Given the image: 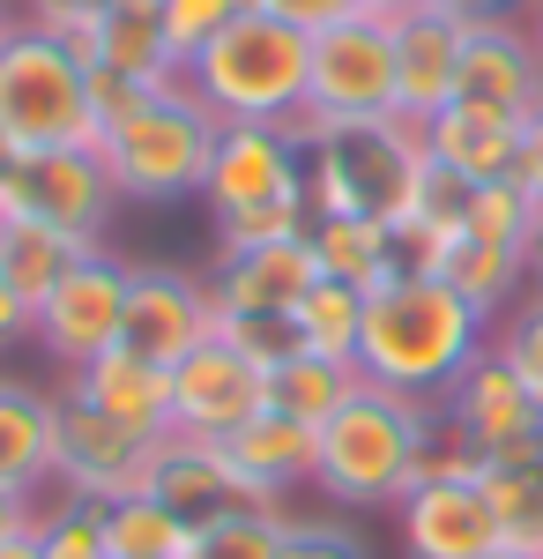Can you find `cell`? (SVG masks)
Segmentation results:
<instances>
[{"instance_id":"5bb4252c","label":"cell","mask_w":543,"mask_h":559,"mask_svg":"<svg viewBox=\"0 0 543 559\" xmlns=\"http://www.w3.org/2000/svg\"><path fill=\"white\" fill-rule=\"evenodd\" d=\"M402 552L410 559H492L506 552L499 508L484 500V477H432L402 492Z\"/></svg>"},{"instance_id":"7dc6e473","label":"cell","mask_w":543,"mask_h":559,"mask_svg":"<svg viewBox=\"0 0 543 559\" xmlns=\"http://www.w3.org/2000/svg\"><path fill=\"white\" fill-rule=\"evenodd\" d=\"M0 559H45L38 552V530H31V537H8V545H0Z\"/></svg>"},{"instance_id":"3957f363","label":"cell","mask_w":543,"mask_h":559,"mask_svg":"<svg viewBox=\"0 0 543 559\" xmlns=\"http://www.w3.org/2000/svg\"><path fill=\"white\" fill-rule=\"evenodd\" d=\"M432 426H439V403L387 395V388L365 381L313 432V485L335 508H402V492L418 485Z\"/></svg>"},{"instance_id":"9a60e30c","label":"cell","mask_w":543,"mask_h":559,"mask_svg":"<svg viewBox=\"0 0 543 559\" xmlns=\"http://www.w3.org/2000/svg\"><path fill=\"white\" fill-rule=\"evenodd\" d=\"M305 194V150L283 128H224L216 134V165H209V224L239 210H268V202H291Z\"/></svg>"},{"instance_id":"d6986e66","label":"cell","mask_w":543,"mask_h":559,"mask_svg":"<svg viewBox=\"0 0 543 559\" xmlns=\"http://www.w3.org/2000/svg\"><path fill=\"white\" fill-rule=\"evenodd\" d=\"M68 395L89 403L97 418H112V426L142 432V440H171V366L157 358H134V350H105V358H89L68 373Z\"/></svg>"},{"instance_id":"8fae6325","label":"cell","mask_w":543,"mask_h":559,"mask_svg":"<svg viewBox=\"0 0 543 559\" xmlns=\"http://www.w3.org/2000/svg\"><path fill=\"white\" fill-rule=\"evenodd\" d=\"M0 202H8V216H38V224H60V231L105 239V216L120 202V187H112L97 150H45V157H8L0 165Z\"/></svg>"},{"instance_id":"ffe728a7","label":"cell","mask_w":543,"mask_h":559,"mask_svg":"<svg viewBox=\"0 0 543 559\" xmlns=\"http://www.w3.org/2000/svg\"><path fill=\"white\" fill-rule=\"evenodd\" d=\"M313 284H321V261H313L305 239L253 247V254H216V269H209L216 313H291Z\"/></svg>"},{"instance_id":"ba28073f","label":"cell","mask_w":543,"mask_h":559,"mask_svg":"<svg viewBox=\"0 0 543 559\" xmlns=\"http://www.w3.org/2000/svg\"><path fill=\"white\" fill-rule=\"evenodd\" d=\"M313 120H379L395 112V15H350L313 38L305 105Z\"/></svg>"},{"instance_id":"7bdbcfd3","label":"cell","mask_w":543,"mask_h":559,"mask_svg":"<svg viewBox=\"0 0 543 559\" xmlns=\"http://www.w3.org/2000/svg\"><path fill=\"white\" fill-rule=\"evenodd\" d=\"M514 187H521V194H529V202L543 210V112H529V120H521V157H514Z\"/></svg>"},{"instance_id":"f1b7e54d","label":"cell","mask_w":543,"mask_h":559,"mask_svg":"<svg viewBox=\"0 0 543 559\" xmlns=\"http://www.w3.org/2000/svg\"><path fill=\"white\" fill-rule=\"evenodd\" d=\"M239 463H246L268 492H291V485H313V426H298L283 411H261L253 426H239L224 440Z\"/></svg>"},{"instance_id":"bcb514c9","label":"cell","mask_w":543,"mask_h":559,"mask_svg":"<svg viewBox=\"0 0 543 559\" xmlns=\"http://www.w3.org/2000/svg\"><path fill=\"white\" fill-rule=\"evenodd\" d=\"M439 8H455L461 23H499V15H514V8H529V0H439Z\"/></svg>"},{"instance_id":"2e32d148","label":"cell","mask_w":543,"mask_h":559,"mask_svg":"<svg viewBox=\"0 0 543 559\" xmlns=\"http://www.w3.org/2000/svg\"><path fill=\"white\" fill-rule=\"evenodd\" d=\"M461 105H484V112H506V120H529L543 112V60L529 45V23H469L461 31Z\"/></svg>"},{"instance_id":"9c48e42d","label":"cell","mask_w":543,"mask_h":559,"mask_svg":"<svg viewBox=\"0 0 543 559\" xmlns=\"http://www.w3.org/2000/svg\"><path fill=\"white\" fill-rule=\"evenodd\" d=\"M126 269L112 247H97L83 269H68L52 292L38 299V336L31 344L52 350L68 373L89 366V358H105V350H120V321H126Z\"/></svg>"},{"instance_id":"db71d44e","label":"cell","mask_w":543,"mask_h":559,"mask_svg":"<svg viewBox=\"0 0 543 559\" xmlns=\"http://www.w3.org/2000/svg\"><path fill=\"white\" fill-rule=\"evenodd\" d=\"M492 559H529V552H492Z\"/></svg>"},{"instance_id":"8d00e7d4","label":"cell","mask_w":543,"mask_h":559,"mask_svg":"<svg viewBox=\"0 0 543 559\" xmlns=\"http://www.w3.org/2000/svg\"><path fill=\"white\" fill-rule=\"evenodd\" d=\"M492 350H499L506 366L521 373V388L543 403V292H529L514 313H499V321H492Z\"/></svg>"},{"instance_id":"6da1fadb","label":"cell","mask_w":543,"mask_h":559,"mask_svg":"<svg viewBox=\"0 0 543 559\" xmlns=\"http://www.w3.org/2000/svg\"><path fill=\"white\" fill-rule=\"evenodd\" d=\"M492 350V321L461 299L447 276H387L365 299L358 373L387 395L447 403V388Z\"/></svg>"},{"instance_id":"44dd1931","label":"cell","mask_w":543,"mask_h":559,"mask_svg":"<svg viewBox=\"0 0 543 559\" xmlns=\"http://www.w3.org/2000/svg\"><path fill=\"white\" fill-rule=\"evenodd\" d=\"M424 157L439 173L469 179V187H492V179H514V157H521V120L506 112H484V105H439L424 120Z\"/></svg>"},{"instance_id":"7c38bea8","label":"cell","mask_w":543,"mask_h":559,"mask_svg":"<svg viewBox=\"0 0 543 559\" xmlns=\"http://www.w3.org/2000/svg\"><path fill=\"white\" fill-rule=\"evenodd\" d=\"M171 515L186 530H209V522H239V515H283V492H268L261 477L216 448V440H165V463H157V485Z\"/></svg>"},{"instance_id":"d4e9b609","label":"cell","mask_w":543,"mask_h":559,"mask_svg":"<svg viewBox=\"0 0 543 559\" xmlns=\"http://www.w3.org/2000/svg\"><path fill=\"white\" fill-rule=\"evenodd\" d=\"M439 276H447L484 321H499V313H514L521 292H529V247H499V239L455 231V247H447V269H439Z\"/></svg>"},{"instance_id":"277c9868","label":"cell","mask_w":543,"mask_h":559,"mask_svg":"<svg viewBox=\"0 0 543 559\" xmlns=\"http://www.w3.org/2000/svg\"><path fill=\"white\" fill-rule=\"evenodd\" d=\"M305 75H313V38L291 31L283 15H268V8H246L179 83L224 128H283L305 105Z\"/></svg>"},{"instance_id":"74e56055","label":"cell","mask_w":543,"mask_h":559,"mask_svg":"<svg viewBox=\"0 0 543 559\" xmlns=\"http://www.w3.org/2000/svg\"><path fill=\"white\" fill-rule=\"evenodd\" d=\"M276 545H283V515H239L194 530L186 559H276Z\"/></svg>"},{"instance_id":"e0dca14e","label":"cell","mask_w":543,"mask_h":559,"mask_svg":"<svg viewBox=\"0 0 543 559\" xmlns=\"http://www.w3.org/2000/svg\"><path fill=\"white\" fill-rule=\"evenodd\" d=\"M439 411H447V426H455L484 463L506 455V448H529V440H536V418H543V403L521 388V373L506 366L499 350H484V358L447 388V403H439Z\"/></svg>"},{"instance_id":"681fc988","label":"cell","mask_w":543,"mask_h":559,"mask_svg":"<svg viewBox=\"0 0 543 559\" xmlns=\"http://www.w3.org/2000/svg\"><path fill=\"white\" fill-rule=\"evenodd\" d=\"M373 15H410V8H432V0H365Z\"/></svg>"},{"instance_id":"f5cc1de1","label":"cell","mask_w":543,"mask_h":559,"mask_svg":"<svg viewBox=\"0 0 543 559\" xmlns=\"http://www.w3.org/2000/svg\"><path fill=\"white\" fill-rule=\"evenodd\" d=\"M8 224H15V216H8V210H0V254H8Z\"/></svg>"},{"instance_id":"cb8c5ba5","label":"cell","mask_w":543,"mask_h":559,"mask_svg":"<svg viewBox=\"0 0 543 559\" xmlns=\"http://www.w3.org/2000/svg\"><path fill=\"white\" fill-rule=\"evenodd\" d=\"M305 247H313L328 284H350L365 299L395 276V224H379V216H313Z\"/></svg>"},{"instance_id":"f907efd6","label":"cell","mask_w":543,"mask_h":559,"mask_svg":"<svg viewBox=\"0 0 543 559\" xmlns=\"http://www.w3.org/2000/svg\"><path fill=\"white\" fill-rule=\"evenodd\" d=\"M529 45H536V60H543V0H529Z\"/></svg>"},{"instance_id":"ab89813d","label":"cell","mask_w":543,"mask_h":559,"mask_svg":"<svg viewBox=\"0 0 543 559\" xmlns=\"http://www.w3.org/2000/svg\"><path fill=\"white\" fill-rule=\"evenodd\" d=\"M165 83H142V75H120V68H89V112H97V134L126 128Z\"/></svg>"},{"instance_id":"4dcf8cb0","label":"cell","mask_w":543,"mask_h":559,"mask_svg":"<svg viewBox=\"0 0 543 559\" xmlns=\"http://www.w3.org/2000/svg\"><path fill=\"white\" fill-rule=\"evenodd\" d=\"M298 321V344L321 350V358H342V366H358V336H365V292H350V284H313L305 299L291 306Z\"/></svg>"},{"instance_id":"4316f807","label":"cell","mask_w":543,"mask_h":559,"mask_svg":"<svg viewBox=\"0 0 543 559\" xmlns=\"http://www.w3.org/2000/svg\"><path fill=\"white\" fill-rule=\"evenodd\" d=\"M484 500L499 508V530H506V552H529L543 559V448H506L484 463Z\"/></svg>"},{"instance_id":"5b68a950","label":"cell","mask_w":543,"mask_h":559,"mask_svg":"<svg viewBox=\"0 0 543 559\" xmlns=\"http://www.w3.org/2000/svg\"><path fill=\"white\" fill-rule=\"evenodd\" d=\"M89 112V68L83 52L15 23L0 45V157H45V150H97Z\"/></svg>"},{"instance_id":"d6a6232c","label":"cell","mask_w":543,"mask_h":559,"mask_svg":"<svg viewBox=\"0 0 543 559\" xmlns=\"http://www.w3.org/2000/svg\"><path fill=\"white\" fill-rule=\"evenodd\" d=\"M313 231V202L291 194V202H268V210H239L216 216V254H253V247H283V239H305Z\"/></svg>"},{"instance_id":"7402d4cb","label":"cell","mask_w":543,"mask_h":559,"mask_svg":"<svg viewBox=\"0 0 543 559\" xmlns=\"http://www.w3.org/2000/svg\"><path fill=\"white\" fill-rule=\"evenodd\" d=\"M52 426L60 395H38L31 381H0V485L38 500L52 485Z\"/></svg>"},{"instance_id":"c3c4849f","label":"cell","mask_w":543,"mask_h":559,"mask_svg":"<svg viewBox=\"0 0 543 559\" xmlns=\"http://www.w3.org/2000/svg\"><path fill=\"white\" fill-rule=\"evenodd\" d=\"M529 292H543V224H536V239H529Z\"/></svg>"},{"instance_id":"d590c367","label":"cell","mask_w":543,"mask_h":559,"mask_svg":"<svg viewBox=\"0 0 543 559\" xmlns=\"http://www.w3.org/2000/svg\"><path fill=\"white\" fill-rule=\"evenodd\" d=\"M38 552L45 559H112L105 545V508L97 500H60L38 515Z\"/></svg>"},{"instance_id":"f6af8a7d","label":"cell","mask_w":543,"mask_h":559,"mask_svg":"<svg viewBox=\"0 0 543 559\" xmlns=\"http://www.w3.org/2000/svg\"><path fill=\"white\" fill-rule=\"evenodd\" d=\"M38 515H45V500L8 492V485H0V545H8V537H31V530H38Z\"/></svg>"},{"instance_id":"4fadbf2b","label":"cell","mask_w":543,"mask_h":559,"mask_svg":"<svg viewBox=\"0 0 543 559\" xmlns=\"http://www.w3.org/2000/svg\"><path fill=\"white\" fill-rule=\"evenodd\" d=\"M268 411V373L246 366L231 344H202L171 366V440H231Z\"/></svg>"},{"instance_id":"8992f818","label":"cell","mask_w":543,"mask_h":559,"mask_svg":"<svg viewBox=\"0 0 543 559\" xmlns=\"http://www.w3.org/2000/svg\"><path fill=\"white\" fill-rule=\"evenodd\" d=\"M216 134H224V120L209 105L186 83H165L126 128H112L97 142V157L120 187V202H186V194L209 187Z\"/></svg>"},{"instance_id":"30bf717a","label":"cell","mask_w":543,"mask_h":559,"mask_svg":"<svg viewBox=\"0 0 543 559\" xmlns=\"http://www.w3.org/2000/svg\"><path fill=\"white\" fill-rule=\"evenodd\" d=\"M209 336H216V292H209V276L171 269V261H134V269H126L120 344L134 350V358L179 366L186 350H202Z\"/></svg>"},{"instance_id":"484cf974","label":"cell","mask_w":543,"mask_h":559,"mask_svg":"<svg viewBox=\"0 0 543 559\" xmlns=\"http://www.w3.org/2000/svg\"><path fill=\"white\" fill-rule=\"evenodd\" d=\"M105 239H83V231H60V224H38V216H15L8 224V254H0V284H15L23 299L38 306L68 269H83Z\"/></svg>"},{"instance_id":"816d5d0a","label":"cell","mask_w":543,"mask_h":559,"mask_svg":"<svg viewBox=\"0 0 543 559\" xmlns=\"http://www.w3.org/2000/svg\"><path fill=\"white\" fill-rule=\"evenodd\" d=\"M15 38V15H8V0H0V45Z\"/></svg>"},{"instance_id":"f35d334b","label":"cell","mask_w":543,"mask_h":559,"mask_svg":"<svg viewBox=\"0 0 543 559\" xmlns=\"http://www.w3.org/2000/svg\"><path fill=\"white\" fill-rule=\"evenodd\" d=\"M276 559H373V545L350 530V522H298L283 515V545Z\"/></svg>"},{"instance_id":"60d3db41","label":"cell","mask_w":543,"mask_h":559,"mask_svg":"<svg viewBox=\"0 0 543 559\" xmlns=\"http://www.w3.org/2000/svg\"><path fill=\"white\" fill-rule=\"evenodd\" d=\"M105 8H112V0H23V23H31V31H45V38H60L68 52H83Z\"/></svg>"},{"instance_id":"ee69618b","label":"cell","mask_w":543,"mask_h":559,"mask_svg":"<svg viewBox=\"0 0 543 559\" xmlns=\"http://www.w3.org/2000/svg\"><path fill=\"white\" fill-rule=\"evenodd\" d=\"M31 336H38V306L23 299L15 284H0V350H8V344H31Z\"/></svg>"},{"instance_id":"e575fe53","label":"cell","mask_w":543,"mask_h":559,"mask_svg":"<svg viewBox=\"0 0 543 559\" xmlns=\"http://www.w3.org/2000/svg\"><path fill=\"white\" fill-rule=\"evenodd\" d=\"M216 344H231L246 366H261V373L291 366L298 350H305L291 313H216Z\"/></svg>"},{"instance_id":"11a10c76","label":"cell","mask_w":543,"mask_h":559,"mask_svg":"<svg viewBox=\"0 0 543 559\" xmlns=\"http://www.w3.org/2000/svg\"><path fill=\"white\" fill-rule=\"evenodd\" d=\"M536 448H543V418H536Z\"/></svg>"},{"instance_id":"f546056e","label":"cell","mask_w":543,"mask_h":559,"mask_svg":"<svg viewBox=\"0 0 543 559\" xmlns=\"http://www.w3.org/2000/svg\"><path fill=\"white\" fill-rule=\"evenodd\" d=\"M105 545H112V559H186L194 530L171 515L157 492H134V500L105 508Z\"/></svg>"},{"instance_id":"7a4b0ae2","label":"cell","mask_w":543,"mask_h":559,"mask_svg":"<svg viewBox=\"0 0 543 559\" xmlns=\"http://www.w3.org/2000/svg\"><path fill=\"white\" fill-rule=\"evenodd\" d=\"M283 134L305 150V202H313V216L402 224L418 210V187L432 173L418 120H402V112H379V120H313V112H291Z\"/></svg>"},{"instance_id":"836d02e7","label":"cell","mask_w":543,"mask_h":559,"mask_svg":"<svg viewBox=\"0 0 543 559\" xmlns=\"http://www.w3.org/2000/svg\"><path fill=\"white\" fill-rule=\"evenodd\" d=\"M543 210L514 187V179H492V187H469V224L461 231H476V239H499V247H529L536 239Z\"/></svg>"},{"instance_id":"83f0119b","label":"cell","mask_w":543,"mask_h":559,"mask_svg":"<svg viewBox=\"0 0 543 559\" xmlns=\"http://www.w3.org/2000/svg\"><path fill=\"white\" fill-rule=\"evenodd\" d=\"M365 388V373L358 366H342V358H321V350H298L291 366H276L268 373V411H283V418H298V426H328L335 411L350 403Z\"/></svg>"},{"instance_id":"b9f144b4","label":"cell","mask_w":543,"mask_h":559,"mask_svg":"<svg viewBox=\"0 0 543 559\" xmlns=\"http://www.w3.org/2000/svg\"><path fill=\"white\" fill-rule=\"evenodd\" d=\"M253 8L283 15V23L305 31V38H321V31H335V23H350V15H373L365 0H253Z\"/></svg>"},{"instance_id":"1f68e13d","label":"cell","mask_w":543,"mask_h":559,"mask_svg":"<svg viewBox=\"0 0 543 559\" xmlns=\"http://www.w3.org/2000/svg\"><path fill=\"white\" fill-rule=\"evenodd\" d=\"M253 0H165V52H171V68L186 75L202 52H209L239 15H246Z\"/></svg>"},{"instance_id":"ac0fdd59","label":"cell","mask_w":543,"mask_h":559,"mask_svg":"<svg viewBox=\"0 0 543 559\" xmlns=\"http://www.w3.org/2000/svg\"><path fill=\"white\" fill-rule=\"evenodd\" d=\"M461 23L455 8H410L395 15V112L402 120H432L439 105H455V83H461Z\"/></svg>"},{"instance_id":"52a82bcc","label":"cell","mask_w":543,"mask_h":559,"mask_svg":"<svg viewBox=\"0 0 543 559\" xmlns=\"http://www.w3.org/2000/svg\"><path fill=\"white\" fill-rule=\"evenodd\" d=\"M157 463H165V440H142V432L97 418L89 403L60 395V426H52V485L68 500H134L157 485Z\"/></svg>"},{"instance_id":"603a6c76","label":"cell","mask_w":543,"mask_h":559,"mask_svg":"<svg viewBox=\"0 0 543 559\" xmlns=\"http://www.w3.org/2000/svg\"><path fill=\"white\" fill-rule=\"evenodd\" d=\"M83 68H120L142 83H179L165 52V0H112L83 45Z\"/></svg>"}]
</instances>
